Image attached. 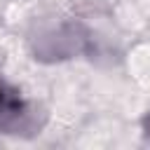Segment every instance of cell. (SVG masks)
I'll return each mask as SVG.
<instances>
[{
  "instance_id": "obj_2",
  "label": "cell",
  "mask_w": 150,
  "mask_h": 150,
  "mask_svg": "<svg viewBox=\"0 0 150 150\" xmlns=\"http://www.w3.org/2000/svg\"><path fill=\"white\" fill-rule=\"evenodd\" d=\"M143 127H145V134H148V136H150V115H148V117H145V122H143Z\"/></svg>"
},
{
  "instance_id": "obj_1",
  "label": "cell",
  "mask_w": 150,
  "mask_h": 150,
  "mask_svg": "<svg viewBox=\"0 0 150 150\" xmlns=\"http://www.w3.org/2000/svg\"><path fill=\"white\" fill-rule=\"evenodd\" d=\"M0 129L7 134H19L33 129L30 108L19 98V94L0 82Z\"/></svg>"
}]
</instances>
